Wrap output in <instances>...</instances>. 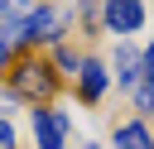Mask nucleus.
Segmentation results:
<instances>
[{"label":"nucleus","instance_id":"2","mask_svg":"<svg viewBox=\"0 0 154 149\" xmlns=\"http://www.w3.org/2000/svg\"><path fill=\"white\" fill-rule=\"evenodd\" d=\"M63 29H67V10L58 5H38L24 14V43H58Z\"/></svg>","mask_w":154,"mask_h":149},{"label":"nucleus","instance_id":"11","mask_svg":"<svg viewBox=\"0 0 154 149\" xmlns=\"http://www.w3.org/2000/svg\"><path fill=\"white\" fill-rule=\"evenodd\" d=\"M58 62H63V67H67V72H77V67H82V62H77V53H72V48H58Z\"/></svg>","mask_w":154,"mask_h":149},{"label":"nucleus","instance_id":"7","mask_svg":"<svg viewBox=\"0 0 154 149\" xmlns=\"http://www.w3.org/2000/svg\"><path fill=\"white\" fill-rule=\"evenodd\" d=\"M140 62H144V53H135L130 43H120V48H116V82H120V87H135Z\"/></svg>","mask_w":154,"mask_h":149},{"label":"nucleus","instance_id":"13","mask_svg":"<svg viewBox=\"0 0 154 149\" xmlns=\"http://www.w3.org/2000/svg\"><path fill=\"white\" fill-rule=\"evenodd\" d=\"M87 149H96V144H87Z\"/></svg>","mask_w":154,"mask_h":149},{"label":"nucleus","instance_id":"9","mask_svg":"<svg viewBox=\"0 0 154 149\" xmlns=\"http://www.w3.org/2000/svg\"><path fill=\"white\" fill-rule=\"evenodd\" d=\"M24 14H29V0H0V24L24 19Z\"/></svg>","mask_w":154,"mask_h":149},{"label":"nucleus","instance_id":"12","mask_svg":"<svg viewBox=\"0 0 154 149\" xmlns=\"http://www.w3.org/2000/svg\"><path fill=\"white\" fill-rule=\"evenodd\" d=\"M5 67H10V43L0 38V72H5Z\"/></svg>","mask_w":154,"mask_h":149},{"label":"nucleus","instance_id":"4","mask_svg":"<svg viewBox=\"0 0 154 149\" xmlns=\"http://www.w3.org/2000/svg\"><path fill=\"white\" fill-rule=\"evenodd\" d=\"M106 29H116V34H135L140 24H144V5L140 0H106Z\"/></svg>","mask_w":154,"mask_h":149},{"label":"nucleus","instance_id":"8","mask_svg":"<svg viewBox=\"0 0 154 149\" xmlns=\"http://www.w3.org/2000/svg\"><path fill=\"white\" fill-rule=\"evenodd\" d=\"M116 149H149V130L135 120V125H120L116 130Z\"/></svg>","mask_w":154,"mask_h":149},{"label":"nucleus","instance_id":"10","mask_svg":"<svg viewBox=\"0 0 154 149\" xmlns=\"http://www.w3.org/2000/svg\"><path fill=\"white\" fill-rule=\"evenodd\" d=\"M0 149H14V125L0 115Z\"/></svg>","mask_w":154,"mask_h":149},{"label":"nucleus","instance_id":"1","mask_svg":"<svg viewBox=\"0 0 154 149\" xmlns=\"http://www.w3.org/2000/svg\"><path fill=\"white\" fill-rule=\"evenodd\" d=\"M53 87H58V77H53V67L43 62V58H19L14 67H10V91L19 96V101H48L53 96Z\"/></svg>","mask_w":154,"mask_h":149},{"label":"nucleus","instance_id":"3","mask_svg":"<svg viewBox=\"0 0 154 149\" xmlns=\"http://www.w3.org/2000/svg\"><path fill=\"white\" fill-rule=\"evenodd\" d=\"M34 139H38V149H63V139H67V111L34 106Z\"/></svg>","mask_w":154,"mask_h":149},{"label":"nucleus","instance_id":"5","mask_svg":"<svg viewBox=\"0 0 154 149\" xmlns=\"http://www.w3.org/2000/svg\"><path fill=\"white\" fill-rule=\"evenodd\" d=\"M135 106L140 111H154V43L144 48V62H140V77H135Z\"/></svg>","mask_w":154,"mask_h":149},{"label":"nucleus","instance_id":"6","mask_svg":"<svg viewBox=\"0 0 154 149\" xmlns=\"http://www.w3.org/2000/svg\"><path fill=\"white\" fill-rule=\"evenodd\" d=\"M77 72H82V77H77V87H82V101H101V91H106V67H101L96 58H87Z\"/></svg>","mask_w":154,"mask_h":149}]
</instances>
